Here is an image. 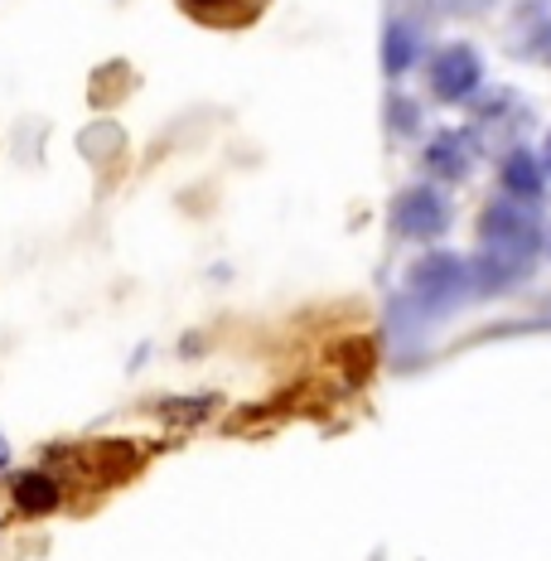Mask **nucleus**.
Wrapping results in <instances>:
<instances>
[{
  "mask_svg": "<svg viewBox=\"0 0 551 561\" xmlns=\"http://www.w3.org/2000/svg\"><path fill=\"white\" fill-rule=\"evenodd\" d=\"M421 54V34L412 20H387V34H382V73L387 78H402L406 68L416 64Z\"/></svg>",
  "mask_w": 551,
  "mask_h": 561,
  "instance_id": "nucleus-8",
  "label": "nucleus"
},
{
  "mask_svg": "<svg viewBox=\"0 0 551 561\" xmlns=\"http://www.w3.org/2000/svg\"><path fill=\"white\" fill-rule=\"evenodd\" d=\"M160 412H165L170 421H198L204 412H214V397H198V402H190V407H174V402H165Z\"/></svg>",
  "mask_w": 551,
  "mask_h": 561,
  "instance_id": "nucleus-11",
  "label": "nucleus"
},
{
  "mask_svg": "<svg viewBox=\"0 0 551 561\" xmlns=\"http://www.w3.org/2000/svg\"><path fill=\"white\" fill-rule=\"evenodd\" d=\"M242 0H184V10H194V15H222V10H238Z\"/></svg>",
  "mask_w": 551,
  "mask_h": 561,
  "instance_id": "nucleus-12",
  "label": "nucleus"
},
{
  "mask_svg": "<svg viewBox=\"0 0 551 561\" xmlns=\"http://www.w3.org/2000/svg\"><path fill=\"white\" fill-rule=\"evenodd\" d=\"M460 296H469V262L455 252H426L412 266V276H406V306L421 320H436Z\"/></svg>",
  "mask_w": 551,
  "mask_h": 561,
  "instance_id": "nucleus-2",
  "label": "nucleus"
},
{
  "mask_svg": "<svg viewBox=\"0 0 551 561\" xmlns=\"http://www.w3.org/2000/svg\"><path fill=\"white\" fill-rule=\"evenodd\" d=\"M92 470H97L102 479H126V474H136V450L126 446V440H107V446L92 450Z\"/></svg>",
  "mask_w": 551,
  "mask_h": 561,
  "instance_id": "nucleus-9",
  "label": "nucleus"
},
{
  "mask_svg": "<svg viewBox=\"0 0 551 561\" xmlns=\"http://www.w3.org/2000/svg\"><path fill=\"white\" fill-rule=\"evenodd\" d=\"M10 499H15V508L25 513V518H44V513H54L64 504V489H58V479L49 470H25L10 484Z\"/></svg>",
  "mask_w": 551,
  "mask_h": 561,
  "instance_id": "nucleus-7",
  "label": "nucleus"
},
{
  "mask_svg": "<svg viewBox=\"0 0 551 561\" xmlns=\"http://www.w3.org/2000/svg\"><path fill=\"white\" fill-rule=\"evenodd\" d=\"M498 184H503V194L518 198V204H537L542 190H547V170L537 165L527 150H508L503 165H498Z\"/></svg>",
  "mask_w": 551,
  "mask_h": 561,
  "instance_id": "nucleus-6",
  "label": "nucleus"
},
{
  "mask_svg": "<svg viewBox=\"0 0 551 561\" xmlns=\"http://www.w3.org/2000/svg\"><path fill=\"white\" fill-rule=\"evenodd\" d=\"M542 160H547V165H542V170H551V136H547V156H542Z\"/></svg>",
  "mask_w": 551,
  "mask_h": 561,
  "instance_id": "nucleus-14",
  "label": "nucleus"
},
{
  "mask_svg": "<svg viewBox=\"0 0 551 561\" xmlns=\"http://www.w3.org/2000/svg\"><path fill=\"white\" fill-rule=\"evenodd\" d=\"M0 465H10V446H5V436H0Z\"/></svg>",
  "mask_w": 551,
  "mask_h": 561,
  "instance_id": "nucleus-13",
  "label": "nucleus"
},
{
  "mask_svg": "<svg viewBox=\"0 0 551 561\" xmlns=\"http://www.w3.org/2000/svg\"><path fill=\"white\" fill-rule=\"evenodd\" d=\"M387 224H392V232L406 242H431L450 228V204H445L440 190L416 184V190H402L392 198V218H387Z\"/></svg>",
  "mask_w": 551,
  "mask_h": 561,
  "instance_id": "nucleus-3",
  "label": "nucleus"
},
{
  "mask_svg": "<svg viewBox=\"0 0 551 561\" xmlns=\"http://www.w3.org/2000/svg\"><path fill=\"white\" fill-rule=\"evenodd\" d=\"M484 83V58H479L469 44H445L431 58V98L455 107V102H469Z\"/></svg>",
  "mask_w": 551,
  "mask_h": 561,
  "instance_id": "nucleus-4",
  "label": "nucleus"
},
{
  "mask_svg": "<svg viewBox=\"0 0 551 561\" xmlns=\"http://www.w3.org/2000/svg\"><path fill=\"white\" fill-rule=\"evenodd\" d=\"M537 252H542V224L532 204H518V198L489 204L479 214V256L469 262V290L498 296V290L523 286Z\"/></svg>",
  "mask_w": 551,
  "mask_h": 561,
  "instance_id": "nucleus-1",
  "label": "nucleus"
},
{
  "mask_svg": "<svg viewBox=\"0 0 551 561\" xmlns=\"http://www.w3.org/2000/svg\"><path fill=\"white\" fill-rule=\"evenodd\" d=\"M421 165L436 174V180H464L469 165H474V140H469L464 131H436L426 140Z\"/></svg>",
  "mask_w": 551,
  "mask_h": 561,
  "instance_id": "nucleus-5",
  "label": "nucleus"
},
{
  "mask_svg": "<svg viewBox=\"0 0 551 561\" xmlns=\"http://www.w3.org/2000/svg\"><path fill=\"white\" fill-rule=\"evenodd\" d=\"M387 112H392V131H402V136L416 131V102L392 98V102H387Z\"/></svg>",
  "mask_w": 551,
  "mask_h": 561,
  "instance_id": "nucleus-10",
  "label": "nucleus"
}]
</instances>
